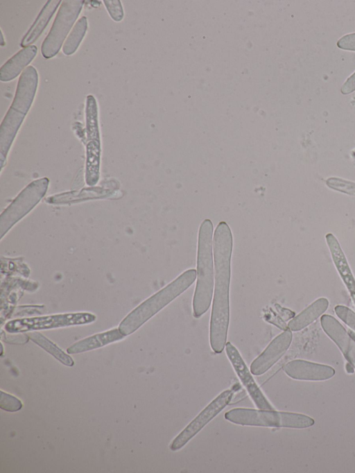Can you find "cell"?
Returning <instances> with one entry per match:
<instances>
[{
  "label": "cell",
  "mask_w": 355,
  "mask_h": 473,
  "mask_svg": "<svg viewBox=\"0 0 355 473\" xmlns=\"http://www.w3.org/2000/svg\"><path fill=\"white\" fill-rule=\"evenodd\" d=\"M60 3V0L47 1L35 21L21 40L20 43L21 47L24 48L31 45L39 38Z\"/></svg>",
  "instance_id": "15"
},
{
  "label": "cell",
  "mask_w": 355,
  "mask_h": 473,
  "mask_svg": "<svg viewBox=\"0 0 355 473\" xmlns=\"http://www.w3.org/2000/svg\"><path fill=\"white\" fill-rule=\"evenodd\" d=\"M225 418L243 426L304 429L314 424L313 418L300 413L266 409L236 408L228 411Z\"/></svg>",
  "instance_id": "4"
},
{
  "label": "cell",
  "mask_w": 355,
  "mask_h": 473,
  "mask_svg": "<svg viewBox=\"0 0 355 473\" xmlns=\"http://www.w3.org/2000/svg\"><path fill=\"white\" fill-rule=\"evenodd\" d=\"M86 128L88 141H100L97 103L93 95H88L86 98Z\"/></svg>",
  "instance_id": "21"
},
{
  "label": "cell",
  "mask_w": 355,
  "mask_h": 473,
  "mask_svg": "<svg viewBox=\"0 0 355 473\" xmlns=\"http://www.w3.org/2000/svg\"><path fill=\"white\" fill-rule=\"evenodd\" d=\"M22 402L15 396L1 391L0 407L3 410L15 412L21 409Z\"/></svg>",
  "instance_id": "23"
},
{
  "label": "cell",
  "mask_w": 355,
  "mask_h": 473,
  "mask_svg": "<svg viewBox=\"0 0 355 473\" xmlns=\"http://www.w3.org/2000/svg\"><path fill=\"white\" fill-rule=\"evenodd\" d=\"M124 336L119 329H113L76 343L67 349V352L69 354H77L92 350L121 340Z\"/></svg>",
  "instance_id": "16"
},
{
  "label": "cell",
  "mask_w": 355,
  "mask_h": 473,
  "mask_svg": "<svg viewBox=\"0 0 355 473\" xmlns=\"http://www.w3.org/2000/svg\"><path fill=\"white\" fill-rule=\"evenodd\" d=\"M324 332L339 347L347 361L355 368V333L345 328L333 316L323 315L320 319Z\"/></svg>",
  "instance_id": "11"
},
{
  "label": "cell",
  "mask_w": 355,
  "mask_h": 473,
  "mask_svg": "<svg viewBox=\"0 0 355 473\" xmlns=\"http://www.w3.org/2000/svg\"><path fill=\"white\" fill-rule=\"evenodd\" d=\"M284 370L288 377L299 380H325L335 374L331 366L300 359L287 363Z\"/></svg>",
  "instance_id": "12"
},
{
  "label": "cell",
  "mask_w": 355,
  "mask_h": 473,
  "mask_svg": "<svg viewBox=\"0 0 355 473\" xmlns=\"http://www.w3.org/2000/svg\"><path fill=\"white\" fill-rule=\"evenodd\" d=\"M326 241L336 268L355 304V279L351 272L346 257L338 240L332 234L329 233L326 235Z\"/></svg>",
  "instance_id": "14"
},
{
  "label": "cell",
  "mask_w": 355,
  "mask_h": 473,
  "mask_svg": "<svg viewBox=\"0 0 355 473\" xmlns=\"http://www.w3.org/2000/svg\"><path fill=\"white\" fill-rule=\"evenodd\" d=\"M27 336L34 343L48 352L56 359L65 366H72L74 364L72 358L59 348L55 344L38 332L28 333Z\"/></svg>",
  "instance_id": "19"
},
{
  "label": "cell",
  "mask_w": 355,
  "mask_h": 473,
  "mask_svg": "<svg viewBox=\"0 0 355 473\" xmlns=\"http://www.w3.org/2000/svg\"><path fill=\"white\" fill-rule=\"evenodd\" d=\"M101 155L100 141H89L87 144L86 181L89 185L96 183Z\"/></svg>",
  "instance_id": "18"
},
{
  "label": "cell",
  "mask_w": 355,
  "mask_h": 473,
  "mask_svg": "<svg viewBox=\"0 0 355 473\" xmlns=\"http://www.w3.org/2000/svg\"><path fill=\"white\" fill-rule=\"evenodd\" d=\"M355 91V72L349 76L341 87V92L348 94Z\"/></svg>",
  "instance_id": "27"
},
{
  "label": "cell",
  "mask_w": 355,
  "mask_h": 473,
  "mask_svg": "<svg viewBox=\"0 0 355 473\" xmlns=\"http://www.w3.org/2000/svg\"><path fill=\"white\" fill-rule=\"evenodd\" d=\"M293 338L289 329L276 336L251 363L250 372L254 375L266 372L288 349Z\"/></svg>",
  "instance_id": "10"
},
{
  "label": "cell",
  "mask_w": 355,
  "mask_h": 473,
  "mask_svg": "<svg viewBox=\"0 0 355 473\" xmlns=\"http://www.w3.org/2000/svg\"><path fill=\"white\" fill-rule=\"evenodd\" d=\"M103 3L114 21L120 22L123 19L124 16L123 9L119 0H104Z\"/></svg>",
  "instance_id": "24"
},
{
  "label": "cell",
  "mask_w": 355,
  "mask_h": 473,
  "mask_svg": "<svg viewBox=\"0 0 355 473\" xmlns=\"http://www.w3.org/2000/svg\"><path fill=\"white\" fill-rule=\"evenodd\" d=\"M234 391L228 389L220 393L173 440L170 445L172 451L182 448L209 422L216 416L230 402Z\"/></svg>",
  "instance_id": "8"
},
{
  "label": "cell",
  "mask_w": 355,
  "mask_h": 473,
  "mask_svg": "<svg viewBox=\"0 0 355 473\" xmlns=\"http://www.w3.org/2000/svg\"><path fill=\"white\" fill-rule=\"evenodd\" d=\"M83 4V0H64L62 2L51 28L41 46V53L44 58L50 59L58 53Z\"/></svg>",
  "instance_id": "5"
},
{
  "label": "cell",
  "mask_w": 355,
  "mask_h": 473,
  "mask_svg": "<svg viewBox=\"0 0 355 473\" xmlns=\"http://www.w3.org/2000/svg\"><path fill=\"white\" fill-rule=\"evenodd\" d=\"M1 45L3 46L5 44V43H4V40H3V33L1 31Z\"/></svg>",
  "instance_id": "28"
},
{
  "label": "cell",
  "mask_w": 355,
  "mask_h": 473,
  "mask_svg": "<svg viewBox=\"0 0 355 473\" xmlns=\"http://www.w3.org/2000/svg\"><path fill=\"white\" fill-rule=\"evenodd\" d=\"M87 29V20L86 17L83 16L74 25L72 31L66 39L62 52L66 55L74 53L80 46Z\"/></svg>",
  "instance_id": "20"
},
{
  "label": "cell",
  "mask_w": 355,
  "mask_h": 473,
  "mask_svg": "<svg viewBox=\"0 0 355 473\" xmlns=\"http://www.w3.org/2000/svg\"><path fill=\"white\" fill-rule=\"evenodd\" d=\"M95 320V315L89 313L57 314L12 320L6 324L5 329L9 333H19L88 324Z\"/></svg>",
  "instance_id": "6"
},
{
  "label": "cell",
  "mask_w": 355,
  "mask_h": 473,
  "mask_svg": "<svg viewBox=\"0 0 355 473\" xmlns=\"http://www.w3.org/2000/svg\"><path fill=\"white\" fill-rule=\"evenodd\" d=\"M338 48L348 51H355V33L342 37L337 42Z\"/></svg>",
  "instance_id": "26"
},
{
  "label": "cell",
  "mask_w": 355,
  "mask_h": 473,
  "mask_svg": "<svg viewBox=\"0 0 355 473\" xmlns=\"http://www.w3.org/2000/svg\"><path fill=\"white\" fill-rule=\"evenodd\" d=\"M329 301L325 298H320L313 302L306 309L294 317L288 324L291 331L301 330L313 322L320 316L328 308Z\"/></svg>",
  "instance_id": "17"
},
{
  "label": "cell",
  "mask_w": 355,
  "mask_h": 473,
  "mask_svg": "<svg viewBox=\"0 0 355 473\" xmlns=\"http://www.w3.org/2000/svg\"><path fill=\"white\" fill-rule=\"evenodd\" d=\"M226 354L238 377L246 388L255 406L259 409L274 410L248 370L238 350L230 342L225 345Z\"/></svg>",
  "instance_id": "9"
},
{
  "label": "cell",
  "mask_w": 355,
  "mask_h": 473,
  "mask_svg": "<svg viewBox=\"0 0 355 473\" xmlns=\"http://www.w3.org/2000/svg\"><path fill=\"white\" fill-rule=\"evenodd\" d=\"M327 184L335 190L355 196V182L341 178H331L327 180Z\"/></svg>",
  "instance_id": "22"
},
{
  "label": "cell",
  "mask_w": 355,
  "mask_h": 473,
  "mask_svg": "<svg viewBox=\"0 0 355 473\" xmlns=\"http://www.w3.org/2000/svg\"><path fill=\"white\" fill-rule=\"evenodd\" d=\"M197 277L195 269L184 271L164 288L145 300L120 323L119 329L124 335L135 332L157 312L180 295L193 284Z\"/></svg>",
  "instance_id": "3"
},
{
  "label": "cell",
  "mask_w": 355,
  "mask_h": 473,
  "mask_svg": "<svg viewBox=\"0 0 355 473\" xmlns=\"http://www.w3.org/2000/svg\"><path fill=\"white\" fill-rule=\"evenodd\" d=\"M232 246L231 229L221 221L215 229L213 239L214 288L209 328L210 346L216 354L223 351L227 343Z\"/></svg>",
  "instance_id": "1"
},
{
  "label": "cell",
  "mask_w": 355,
  "mask_h": 473,
  "mask_svg": "<svg viewBox=\"0 0 355 473\" xmlns=\"http://www.w3.org/2000/svg\"><path fill=\"white\" fill-rule=\"evenodd\" d=\"M335 312L338 318L355 331V312L343 305L336 306Z\"/></svg>",
  "instance_id": "25"
},
{
  "label": "cell",
  "mask_w": 355,
  "mask_h": 473,
  "mask_svg": "<svg viewBox=\"0 0 355 473\" xmlns=\"http://www.w3.org/2000/svg\"><path fill=\"white\" fill-rule=\"evenodd\" d=\"M212 222L205 219L198 233L197 253V282L193 298V314L200 318L209 309L213 299L214 271L213 260Z\"/></svg>",
  "instance_id": "2"
},
{
  "label": "cell",
  "mask_w": 355,
  "mask_h": 473,
  "mask_svg": "<svg viewBox=\"0 0 355 473\" xmlns=\"http://www.w3.org/2000/svg\"><path fill=\"white\" fill-rule=\"evenodd\" d=\"M49 184L46 178L35 180L27 186L1 216V237L18 221L28 214L45 194Z\"/></svg>",
  "instance_id": "7"
},
{
  "label": "cell",
  "mask_w": 355,
  "mask_h": 473,
  "mask_svg": "<svg viewBox=\"0 0 355 473\" xmlns=\"http://www.w3.org/2000/svg\"><path fill=\"white\" fill-rule=\"evenodd\" d=\"M37 52L35 45H30L19 51L1 67L0 80L8 82L15 79L35 58Z\"/></svg>",
  "instance_id": "13"
}]
</instances>
